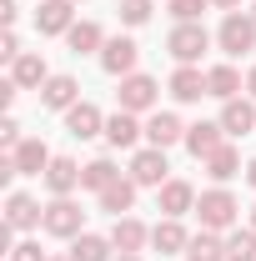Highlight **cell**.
<instances>
[{
  "label": "cell",
  "mask_w": 256,
  "mask_h": 261,
  "mask_svg": "<svg viewBox=\"0 0 256 261\" xmlns=\"http://www.w3.org/2000/svg\"><path fill=\"white\" fill-rule=\"evenodd\" d=\"M236 196L226 191V186H211V191H201L196 196V216H201V226L206 231H226L231 221H236Z\"/></svg>",
  "instance_id": "cell-1"
},
{
  "label": "cell",
  "mask_w": 256,
  "mask_h": 261,
  "mask_svg": "<svg viewBox=\"0 0 256 261\" xmlns=\"http://www.w3.org/2000/svg\"><path fill=\"white\" fill-rule=\"evenodd\" d=\"M206 45H211V35H206V25H201V20H181L176 31L166 35V50H171L181 65H196L201 56H206Z\"/></svg>",
  "instance_id": "cell-2"
},
{
  "label": "cell",
  "mask_w": 256,
  "mask_h": 261,
  "mask_svg": "<svg viewBox=\"0 0 256 261\" xmlns=\"http://www.w3.org/2000/svg\"><path fill=\"white\" fill-rule=\"evenodd\" d=\"M216 45H221L226 56H246V50H256V15L231 10V15L221 20V31H216Z\"/></svg>",
  "instance_id": "cell-3"
},
{
  "label": "cell",
  "mask_w": 256,
  "mask_h": 261,
  "mask_svg": "<svg viewBox=\"0 0 256 261\" xmlns=\"http://www.w3.org/2000/svg\"><path fill=\"white\" fill-rule=\"evenodd\" d=\"M136 61H141V45L131 35H116L100 45V70L106 75H136Z\"/></svg>",
  "instance_id": "cell-4"
},
{
  "label": "cell",
  "mask_w": 256,
  "mask_h": 261,
  "mask_svg": "<svg viewBox=\"0 0 256 261\" xmlns=\"http://www.w3.org/2000/svg\"><path fill=\"white\" fill-rule=\"evenodd\" d=\"M166 171H171V166H166V151H161V146H146V151L131 156V181H136V186H166V181H171Z\"/></svg>",
  "instance_id": "cell-5"
},
{
  "label": "cell",
  "mask_w": 256,
  "mask_h": 261,
  "mask_svg": "<svg viewBox=\"0 0 256 261\" xmlns=\"http://www.w3.org/2000/svg\"><path fill=\"white\" fill-rule=\"evenodd\" d=\"M40 221H45V206H40L35 196H25V191L5 196V226L10 231H35Z\"/></svg>",
  "instance_id": "cell-6"
},
{
  "label": "cell",
  "mask_w": 256,
  "mask_h": 261,
  "mask_svg": "<svg viewBox=\"0 0 256 261\" xmlns=\"http://www.w3.org/2000/svg\"><path fill=\"white\" fill-rule=\"evenodd\" d=\"M40 231H45V236H81V206H75L70 196H56V201L45 206Z\"/></svg>",
  "instance_id": "cell-7"
},
{
  "label": "cell",
  "mask_w": 256,
  "mask_h": 261,
  "mask_svg": "<svg viewBox=\"0 0 256 261\" xmlns=\"http://www.w3.org/2000/svg\"><path fill=\"white\" fill-rule=\"evenodd\" d=\"M75 0H40V10H35V31L40 35H65L75 25V10H70Z\"/></svg>",
  "instance_id": "cell-8"
},
{
  "label": "cell",
  "mask_w": 256,
  "mask_h": 261,
  "mask_svg": "<svg viewBox=\"0 0 256 261\" xmlns=\"http://www.w3.org/2000/svg\"><path fill=\"white\" fill-rule=\"evenodd\" d=\"M65 130L75 136V141H91V136H106V116H100L91 100H75L70 111H65Z\"/></svg>",
  "instance_id": "cell-9"
},
{
  "label": "cell",
  "mask_w": 256,
  "mask_h": 261,
  "mask_svg": "<svg viewBox=\"0 0 256 261\" xmlns=\"http://www.w3.org/2000/svg\"><path fill=\"white\" fill-rule=\"evenodd\" d=\"M151 246H156L161 256H186L191 236H186V226H181V216H166V221H156V226H151Z\"/></svg>",
  "instance_id": "cell-10"
},
{
  "label": "cell",
  "mask_w": 256,
  "mask_h": 261,
  "mask_svg": "<svg viewBox=\"0 0 256 261\" xmlns=\"http://www.w3.org/2000/svg\"><path fill=\"white\" fill-rule=\"evenodd\" d=\"M116 96H121V111H151L156 106V81L141 75V70L136 75H121V91Z\"/></svg>",
  "instance_id": "cell-11"
},
{
  "label": "cell",
  "mask_w": 256,
  "mask_h": 261,
  "mask_svg": "<svg viewBox=\"0 0 256 261\" xmlns=\"http://www.w3.org/2000/svg\"><path fill=\"white\" fill-rule=\"evenodd\" d=\"M221 146H226L221 121H196V126H186V151H191L196 161H206V156L221 151Z\"/></svg>",
  "instance_id": "cell-12"
},
{
  "label": "cell",
  "mask_w": 256,
  "mask_h": 261,
  "mask_svg": "<svg viewBox=\"0 0 256 261\" xmlns=\"http://www.w3.org/2000/svg\"><path fill=\"white\" fill-rule=\"evenodd\" d=\"M146 241H151V231L141 226L136 216H116V226H111V246H116L121 256H136Z\"/></svg>",
  "instance_id": "cell-13"
},
{
  "label": "cell",
  "mask_w": 256,
  "mask_h": 261,
  "mask_svg": "<svg viewBox=\"0 0 256 261\" xmlns=\"http://www.w3.org/2000/svg\"><path fill=\"white\" fill-rule=\"evenodd\" d=\"M156 206L166 211V216H186V211H196V191L191 181H166V186H156Z\"/></svg>",
  "instance_id": "cell-14"
},
{
  "label": "cell",
  "mask_w": 256,
  "mask_h": 261,
  "mask_svg": "<svg viewBox=\"0 0 256 261\" xmlns=\"http://www.w3.org/2000/svg\"><path fill=\"white\" fill-rule=\"evenodd\" d=\"M146 141L151 146H176V141H186V126H181V116H171V111H156L151 121H146Z\"/></svg>",
  "instance_id": "cell-15"
},
{
  "label": "cell",
  "mask_w": 256,
  "mask_h": 261,
  "mask_svg": "<svg viewBox=\"0 0 256 261\" xmlns=\"http://www.w3.org/2000/svg\"><path fill=\"white\" fill-rule=\"evenodd\" d=\"M10 156H15V171H20V176H45V166L56 161V156L45 151V141H35V136H31V141H20Z\"/></svg>",
  "instance_id": "cell-16"
},
{
  "label": "cell",
  "mask_w": 256,
  "mask_h": 261,
  "mask_svg": "<svg viewBox=\"0 0 256 261\" xmlns=\"http://www.w3.org/2000/svg\"><path fill=\"white\" fill-rule=\"evenodd\" d=\"M221 130H226V136H251V130H256V106L241 100V96L226 100V106H221Z\"/></svg>",
  "instance_id": "cell-17"
},
{
  "label": "cell",
  "mask_w": 256,
  "mask_h": 261,
  "mask_svg": "<svg viewBox=\"0 0 256 261\" xmlns=\"http://www.w3.org/2000/svg\"><path fill=\"white\" fill-rule=\"evenodd\" d=\"M70 256L75 261H116V246H111V236L81 231V236H70Z\"/></svg>",
  "instance_id": "cell-18"
},
{
  "label": "cell",
  "mask_w": 256,
  "mask_h": 261,
  "mask_svg": "<svg viewBox=\"0 0 256 261\" xmlns=\"http://www.w3.org/2000/svg\"><path fill=\"white\" fill-rule=\"evenodd\" d=\"M45 186H50V196H70L81 186V166L70 161V156H56V161L45 166Z\"/></svg>",
  "instance_id": "cell-19"
},
{
  "label": "cell",
  "mask_w": 256,
  "mask_h": 261,
  "mask_svg": "<svg viewBox=\"0 0 256 261\" xmlns=\"http://www.w3.org/2000/svg\"><path fill=\"white\" fill-rule=\"evenodd\" d=\"M81 96V86H75V75H50L45 86H40V100L50 106V111H70Z\"/></svg>",
  "instance_id": "cell-20"
},
{
  "label": "cell",
  "mask_w": 256,
  "mask_h": 261,
  "mask_svg": "<svg viewBox=\"0 0 256 261\" xmlns=\"http://www.w3.org/2000/svg\"><path fill=\"white\" fill-rule=\"evenodd\" d=\"M116 181H121V171H116V161H111V156H96V161H86L81 166V186H86V191H106V186H116Z\"/></svg>",
  "instance_id": "cell-21"
},
{
  "label": "cell",
  "mask_w": 256,
  "mask_h": 261,
  "mask_svg": "<svg viewBox=\"0 0 256 261\" xmlns=\"http://www.w3.org/2000/svg\"><path fill=\"white\" fill-rule=\"evenodd\" d=\"M136 136H146V126H136V111H116V116L106 121V141H111L116 151L136 146Z\"/></svg>",
  "instance_id": "cell-22"
},
{
  "label": "cell",
  "mask_w": 256,
  "mask_h": 261,
  "mask_svg": "<svg viewBox=\"0 0 256 261\" xmlns=\"http://www.w3.org/2000/svg\"><path fill=\"white\" fill-rule=\"evenodd\" d=\"M131 206H136V181H131V176H121L116 186L100 191V211H106V216H131Z\"/></svg>",
  "instance_id": "cell-23"
},
{
  "label": "cell",
  "mask_w": 256,
  "mask_h": 261,
  "mask_svg": "<svg viewBox=\"0 0 256 261\" xmlns=\"http://www.w3.org/2000/svg\"><path fill=\"white\" fill-rule=\"evenodd\" d=\"M171 96H176V100H201V96H206V70H196V65H176V75H171Z\"/></svg>",
  "instance_id": "cell-24"
},
{
  "label": "cell",
  "mask_w": 256,
  "mask_h": 261,
  "mask_svg": "<svg viewBox=\"0 0 256 261\" xmlns=\"http://www.w3.org/2000/svg\"><path fill=\"white\" fill-rule=\"evenodd\" d=\"M236 91H241V75H236V65H211V70H206V96H216V100H236Z\"/></svg>",
  "instance_id": "cell-25"
},
{
  "label": "cell",
  "mask_w": 256,
  "mask_h": 261,
  "mask_svg": "<svg viewBox=\"0 0 256 261\" xmlns=\"http://www.w3.org/2000/svg\"><path fill=\"white\" fill-rule=\"evenodd\" d=\"M10 81H15L20 91H31V86H45V81H50V70H45V61H40V56H31V50H25L20 61L10 65Z\"/></svg>",
  "instance_id": "cell-26"
},
{
  "label": "cell",
  "mask_w": 256,
  "mask_h": 261,
  "mask_svg": "<svg viewBox=\"0 0 256 261\" xmlns=\"http://www.w3.org/2000/svg\"><path fill=\"white\" fill-rule=\"evenodd\" d=\"M186 261H226V241L216 236V231H196L191 236V246H186Z\"/></svg>",
  "instance_id": "cell-27"
},
{
  "label": "cell",
  "mask_w": 256,
  "mask_h": 261,
  "mask_svg": "<svg viewBox=\"0 0 256 261\" xmlns=\"http://www.w3.org/2000/svg\"><path fill=\"white\" fill-rule=\"evenodd\" d=\"M65 40H70V50H75V56H91V50H100V45H106V35H100L96 20H75V25L65 31Z\"/></svg>",
  "instance_id": "cell-28"
},
{
  "label": "cell",
  "mask_w": 256,
  "mask_h": 261,
  "mask_svg": "<svg viewBox=\"0 0 256 261\" xmlns=\"http://www.w3.org/2000/svg\"><path fill=\"white\" fill-rule=\"evenodd\" d=\"M236 171H241L236 146H221V151H211V156H206V176H211V181H231Z\"/></svg>",
  "instance_id": "cell-29"
},
{
  "label": "cell",
  "mask_w": 256,
  "mask_h": 261,
  "mask_svg": "<svg viewBox=\"0 0 256 261\" xmlns=\"http://www.w3.org/2000/svg\"><path fill=\"white\" fill-rule=\"evenodd\" d=\"M226 261H256V231L241 226L226 236Z\"/></svg>",
  "instance_id": "cell-30"
},
{
  "label": "cell",
  "mask_w": 256,
  "mask_h": 261,
  "mask_svg": "<svg viewBox=\"0 0 256 261\" xmlns=\"http://www.w3.org/2000/svg\"><path fill=\"white\" fill-rule=\"evenodd\" d=\"M151 10H156L151 0H121V20H126V25H146Z\"/></svg>",
  "instance_id": "cell-31"
},
{
  "label": "cell",
  "mask_w": 256,
  "mask_h": 261,
  "mask_svg": "<svg viewBox=\"0 0 256 261\" xmlns=\"http://www.w3.org/2000/svg\"><path fill=\"white\" fill-rule=\"evenodd\" d=\"M201 10H211V0H171L176 25H181V20H201Z\"/></svg>",
  "instance_id": "cell-32"
},
{
  "label": "cell",
  "mask_w": 256,
  "mask_h": 261,
  "mask_svg": "<svg viewBox=\"0 0 256 261\" xmlns=\"http://www.w3.org/2000/svg\"><path fill=\"white\" fill-rule=\"evenodd\" d=\"M0 146H5V151H15V146H20V121H15V116H5V121H0Z\"/></svg>",
  "instance_id": "cell-33"
},
{
  "label": "cell",
  "mask_w": 256,
  "mask_h": 261,
  "mask_svg": "<svg viewBox=\"0 0 256 261\" xmlns=\"http://www.w3.org/2000/svg\"><path fill=\"white\" fill-rule=\"evenodd\" d=\"M10 261H50V256L40 251V241H20V246L10 251Z\"/></svg>",
  "instance_id": "cell-34"
},
{
  "label": "cell",
  "mask_w": 256,
  "mask_h": 261,
  "mask_svg": "<svg viewBox=\"0 0 256 261\" xmlns=\"http://www.w3.org/2000/svg\"><path fill=\"white\" fill-rule=\"evenodd\" d=\"M20 56H25V50H20V35H15V31H5V40H0V61H10V65H15Z\"/></svg>",
  "instance_id": "cell-35"
},
{
  "label": "cell",
  "mask_w": 256,
  "mask_h": 261,
  "mask_svg": "<svg viewBox=\"0 0 256 261\" xmlns=\"http://www.w3.org/2000/svg\"><path fill=\"white\" fill-rule=\"evenodd\" d=\"M15 15H20V10H15V0H0V20H5V31L15 25Z\"/></svg>",
  "instance_id": "cell-36"
},
{
  "label": "cell",
  "mask_w": 256,
  "mask_h": 261,
  "mask_svg": "<svg viewBox=\"0 0 256 261\" xmlns=\"http://www.w3.org/2000/svg\"><path fill=\"white\" fill-rule=\"evenodd\" d=\"M211 5H216V10H226V15H231V10H241V0H211Z\"/></svg>",
  "instance_id": "cell-37"
},
{
  "label": "cell",
  "mask_w": 256,
  "mask_h": 261,
  "mask_svg": "<svg viewBox=\"0 0 256 261\" xmlns=\"http://www.w3.org/2000/svg\"><path fill=\"white\" fill-rule=\"evenodd\" d=\"M246 181H251V186H256V156H251V161H246Z\"/></svg>",
  "instance_id": "cell-38"
},
{
  "label": "cell",
  "mask_w": 256,
  "mask_h": 261,
  "mask_svg": "<svg viewBox=\"0 0 256 261\" xmlns=\"http://www.w3.org/2000/svg\"><path fill=\"white\" fill-rule=\"evenodd\" d=\"M246 91H251V96H256V65H251V75H246Z\"/></svg>",
  "instance_id": "cell-39"
},
{
  "label": "cell",
  "mask_w": 256,
  "mask_h": 261,
  "mask_svg": "<svg viewBox=\"0 0 256 261\" xmlns=\"http://www.w3.org/2000/svg\"><path fill=\"white\" fill-rule=\"evenodd\" d=\"M251 231H256V206H251Z\"/></svg>",
  "instance_id": "cell-40"
},
{
  "label": "cell",
  "mask_w": 256,
  "mask_h": 261,
  "mask_svg": "<svg viewBox=\"0 0 256 261\" xmlns=\"http://www.w3.org/2000/svg\"><path fill=\"white\" fill-rule=\"evenodd\" d=\"M116 261H141V256H116Z\"/></svg>",
  "instance_id": "cell-41"
},
{
  "label": "cell",
  "mask_w": 256,
  "mask_h": 261,
  "mask_svg": "<svg viewBox=\"0 0 256 261\" xmlns=\"http://www.w3.org/2000/svg\"><path fill=\"white\" fill-rule=\"evenodd\" d=\"M56 261H75V256H56Z\"/></svg>",
  "instance_id": "cell-42"
},
{
  "label": "cell",
  "mask_w": 256,
  "mask_h": 261,
  "mask_svg": "<svg viewBox=\"0 0 256 261\" xmlns=\"http://www.w3.org/2000/svg\"><path fill=\"white\" fill-rule=\"evenodd\" d=\"M251 15H256V10H251Z\"/></svg>",
  "instance_id": "cell-43"
}]
</instances>
